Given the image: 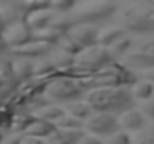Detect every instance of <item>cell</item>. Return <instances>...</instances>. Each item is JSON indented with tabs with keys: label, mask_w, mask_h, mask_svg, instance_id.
<instances>
[{
	"label": "cell",
	"mask_w": 154,
	"mask_h": 144,
	"mask_svg": "<svg viewBox=\"0 0 154 144\" xmlns=\"http://www.w3.org/2000/svg\"><path fill=\"white\" fill-rule=\"evenodd\" d=\"M91 107L93 113H108L120 117L123 113L133 110L136 99L130 87H106L90 90L84 98Z\"/></svg>",
	"instance_id": "cell-1"
},
{
	"label": "cell",
	"mask_w": 154,
	"mask_h": 144,
	"mask_svg": "<svg viewBox=\"0 0 154 144\" xmlns=\"http://www.w3.org/2000/svg\"><path fill=\"white\" fill-rule=\"evenodd\" d=\"M138 81L139 78L133 72V69L127 68L124 63L114 62L105 69L96 72L91 78L81 81V84L87 92H90V90L106 89V87H132Z\"/></svg>",
	"instance_id": "cell-2"
},
{
	"label": "cell",
	"mask_w": 154,
	"mask_h": 144,
	"mask_svg": "<svg viewBox=\"0 0 154 144\" xmlns=\"http://www.w3.org/2000/svg\"><path fill=\"white\" fill-rule=\"evenodd\" d=\"M121 27L126 32L148 33L154 30V8L150 3H136L123 9L120 14Z\"/></svg>",
	"instance_id": "cell-3"
},
{
	"label": "cell",
	"mask_w": 154,
	"mask_h": 144,
	"mask_svg": "<svg viewBox=\"0 0 154 144\" xmlns=\"http://www.w3.org/2000/svg\"><path fill=\"white\" fill-rule=\"evenodd\" d=\"M88 92L84 89L81 81L57 75L48 83L45 89V96L51 101L52 104H70L75 101L84 99Z\"/></svg>",
	"instance_id": "cell-4"
},
{
	"label": "cell",
	"mask_w": 154,
	"mask_h": 144,
	"mask_svg": "<svg viewBox=\"0 0 154 144\" xmlns=\"http://www.w3.org/2000/svg\"><path fill=\"white\" fill-rule=\"evenodd\" d=\"M117 12V5L112 2H82L76 3L70 12L75 24H94L112 17Z\"/></svg>",
	"instance_id": "cell-5"
},
{
	"label": "cell",
	"mask_w": 154,
	"mask_h": 144,
	"mask_svg": "<svg viewBox=\"0 0 154 144\" xmlns=\"http://www.w3.org/2000/svg\"><path fill=\"white\" fill-rule=\"evenodd\" d=\"M114 62H117V60L112 57L111 51L100 45L85 48L76 56V63L85 66L87 69H90L94 74L105 69L106 66L112 65Z\"/></svg>",
	"instance_id": "cell-6"
},
{
	"label": "cell",
	"mask_w": 154,
	"mask_h": 144,
	"mask_svg": "<svg viewBox=\"0 0 154 144\" xmlns=\"http://www.w3.org/2000/svg\"><path fill=\"white\" fill-rule=\"evenodd\" d=\"M84 129L87 134L96 135L99 138H109L120 131L118 117L108 113H93L91 117L85 122Z\"/></svg>",
	"instance_id": "cell-7"
},
{
	"label": "cell",
	"mask_w": 154,
	"mask_h": 144,
	"mask_svg": "<svg viewBox=\"0 0 154 144\" xmlns=\"http://www.w3.org/2000/svg\"><path fill=\"white\" fill-rule=\"evenodd\" d=\"M2 39H3L6 48L11 51V50L24 47L29 42H32L33 41V30L30 29V26L24 20V21H20V23H15V24L5 27L2 30Z\"/></svg>",
	"instance_id": "cell-8"
},
{
	"label": "cell",
	"mask_w": 154,
	"mask_h": 144,
	"mask_svg": "<svg viewBox=\"0 0 154 144\" xmlns=\"http://www.w3.org/2000/svg\"><path fill=\"white\" fill-rule=\"evenodd\" d=\"M124 65L130 69H153L154 68V39L141 44L136 50L124 57Z\"/></svg>",
	"instance_id": "cell-9"
},
{
	"label": "cell",
	"mask_w": 154,
	"mask_h": 144,
	"mask_svg": "<svg viewBox=\"0 0 154 144\" xmlns=\"http://www.w3.org/2000/svg\"><path fill=\"white\" fill-rule=\"evenodd\" d=\"M66 35H69L82 50L97 45L99 29L94 24H75Z\"/></svg>",
	"instance_id": "cell-10"
},
{
	"label": "cell",
	"mask_w": 154,
	"mask_h": 144,
	"mask_svg": "<svg viewBox=\"0 0 154 144\" xmlns=\"http://www.w3.org/2000/svg\"><path fill=\"white\" fill-rule=\"evenodd\" d=\"M54 45L45 44V42H39V41H32L27 45L15 50H11V54L14 57H20V59H29V60H38L42 57H47L51 54L54 50Z\"/></svg>",
	"instance_id": "cell-11"
},
{
	"label": "cell",
	"mask_w": 154,
	"mask_h": 144,
	"mask_svg": "<svg viewBox=\"0 0 154 144\" xmlns=\"http://www.w3.org/2000/svg\"><path fill=\"white\" fill-rule=\"evenodd\" d=\"M26 17L27 14L21 2H0V21L3 29L11 24L24 21Z\"/></svg>",
	"instance_id": "cell-12"
},
{
	"label": "cell",
	"mask_w": 154,
	"mask_h": 144,
	"mask_svg": "<svg viewBox=\"0 0 154 144\" xmlns=\"http://www.w3.org/2000/svg\"><path fill=\"white\" fill-rule=\"evenodd\" d=\"M118 122H120V129L126 132H141L142 129L147 128V119L136 108L123 113L118 117Z\"/></svg>",
	"instance_id": "cell-13"
},
{
	"label": "cell",
	"mask_w": 154,
	"mask_h": 144,
	"mask_svg": "<svg viewBox=\"0 0 154 144\" xmlns=\"http://www.w3.org/2000/svg\"><path fill=\"white\" fill-rule=\"evenodd\" d=\"M35 120H36V117L33 116V113H30V111H18V113H15L11 117L6 134L24 135Z\"/></svg>",
	"instance_id": "cell-14"
},
{
	"label": "cell",
	"mask_w": 154,
	"mask_h": 144,
	"mask_svg": "<svg viewBox=\"0 0 154 144\" xmlns=\"http://www.w3.org/2000/svg\"><path fill=\"white\" fill-rule=\"evenodd\" d=\"M54 17H55V12L51 8H44V9H39V11H35V12L29 14L26 17V23L30 26V29L33 32H36V30L48 27L51 24Z\"/></svg>",
	"instance_id": "cell-15"
},
{
	"label": "cell",
	"mask_w": 154,
	"mask_h": 144,
	"mask_svg": "<svg viewBox=\"0 0 154 144\" xmlns=\"http://www.w3.org/2000/svg\"><path fill=\"white\" fill-rule=\"evenodd\" d=\"M127 36V32L121 26H106L99 29V36H97V45L105 48H109L112 44H115L118 39Z\"/></svg>",
	"instance_id": "cell-16"
},
{
	"label": "cell",
	"mask_w": 154,
	"mask_h": 144,
	"mask_svg": "<svg viewBox=\"0 0 154 144\" xmlns=\"http://www.w3.org/2000/svg\"><path fill=\"white\" fill-rule=\"evenodd\" d=\"M12 71H14L15 80L20 84H23V83L29 81L30 78H33V60L14 57L12 59Z\"/></svg>",
	"instance_id": "cell-17"
},
{
	"label": "cell",
	"mask_w": 154,
	"mask_h": 144,
	"mask_svg": "<svg viewBox=\"0 0 154 144\" xmlns=\"http://www.w3.org/2000/svg\"><path fill=\"white\" fill-rule=\"evenodd\" d=\"M85 131H66V129H57L52 135L47 140L45 144H78L79 140L84 137Z\"/></svg>",
	"instance_id": "cell-18"
},
{
	"label": "cell",
	"mask_w": 154,
	"mask_h": 144,
	"mask_svg": "<svg viewBox=\"0 0 154 144\" xmlns=\"http://www.w3.org/2000/svg\"><path fill=\"white\" fill-rule=\"evenodd\" d=\"M48 57H50L51 63L54 65L55 71L58 72V75L61 72L67 71L69 68H72L75 65V62H76V57L75 56H72V54H69V53H66V51H63V50H60V48H57V47L52 50L51 54Z\"/></svg>",
	"instance_id": "cell-19"
},
{
	"label": "cell",
	"mask_w": 154,
	"mask_h": 144,
	"mask_svg": "<svg viewBox=\"0 0 154 144\" xmlns=\"http://www.w3.org/2000/svg\"><path fill=\"white\" fill-rule=\"evenodd\" d=\"M63 108H64V111H66L69 116H72V117H75V119H78V120H81V122H84V123H85V122L91 117V114H93V110H91V107L88 105V102H87L85 99L66 104Z\"/></svg>",
	"instance_id": "cell-20"
},
{
	"label": "cell",
	"mask_w": 154,
	"mask_h": 144,
	"mask_svg": "<svg viewBox=\"0 0 154 144\" xmlns=\"http://www.w3.org/2000/svg\"><path fill=\"white\" fill-rule=\"evenodd\" d=\"M57 131V126L55 123L51 122H45V120H39L36 119L32 126L27 129V132L24 135H30V137H36V138H41V140H47L50 135H52L54 132Z\"/></svg>",
	"instance_id": "cell-21"
},
{
	"label": "cell",
	"mask_w": 154,
	"mask_h": 144,
	"mask_svg": "<svg viewBox=\"0 0 154 144\" xmlns=\"http://www.w3.org/2000/svg\"><path fill=\"white\" fill-rule=\"evenodd\" d=\"M57 75H58V72L55 71V68H54V65L51 63L48 56L38 59V60H33V77L52 80Z\"/></svg>",
	"instance_id": "cell-22"
},
{
	"label": "cell",
	"mask_w": 154,
	"mask_h": 144,
	"mask_svg": "<svg viewBox=\"0 0 154 144\" xmlns=\"http://www.w3.org/2000/svg\"><path fill=\"white\" fill-rule=\"evenodd\" d=\"M66 114L64 108L57 105V104H50L38 111L33 113V116L39 120H45V122H51V123H55L57 120H60L63 116Z\"/></svg>",
	"instance_id": "cell-23"
},
{
	"label": "cell",
	"mask_w": 154,
	"mask_h": 144,
	"mask_svg": "<svg viewBox=\"0 0 154 144\" xmlns=\"http://www.w3.org/2000/svg\"><path fill=\"white\" fill-rule=\"evenodd\" d=\"M132 95L136 101L145 102V101H151L154 98V84L145 81V80H139L136 84H133L130 87Z\"/></svg>",
	"instance_id": "cell-24"
},
{
	"label": "cell",
	"mask_w": 154,
	"mask_h": 144,
	"mask_svg": "<svg viewBox=\"0 0 154 144\" xmlns=\"http://www.w3.org/2000/svg\"><path fill=\"white\" fill-rule=\"evenodd\" d=\"M63 35L60 32H57L55 29L52 27H45V29H41V30H36L33 32V41H39V42H45V44H50V45H54L57 47L60 38Z\"/></svg>",
	"instance_id": "cell-25"
},
{
	"label": "cell",
	"mask_w": 154,
	"mask_h": 144,
	"mask_svg": "<svg viewBox=\"0 0 154 144\" xmlns=\"http://www.w3.org/2000/svg\"><path fill=\"white\" fill-rule=\"evenodd\" d=\"M73 26H75V21L70 17V14H55V17L52 18L51 24H50V27L55 29L61 35H66Z\"/></svg>",
	"instance_id": "cell-26"
},
{
	"label": "cell",
	"mask_w": 154,
	"mask_h": 144,
	"mask_svg": "<svg viewBox=\"0 0 154 144\" xmlns=\"http://www.w3.org/2000/svg\"><path fill=\"white\" fill-rule=\"evenodd\" d=\"M55 126H57V129H66V131H82L84 129V126H85V123L84 122H81V120H78V119H75V117H72V116H69L67 113L60 119V120H57L55 122ZM85 131V129H84Z\"/></svg>",
	"instance_id": "cell-27"
},
{
	"label": "cell",
	"mask_w": 154,
	"mask_h": 144,
	"mask_svg": "<svg viewBox=\"0 0 154 144\" xmlns=\"http://www.w3.org/2000/svg\"><path fill=\"white\" fill-rule=\"evenodd\" d=\"M130 48H132V39H130V36H124V38L118 39L115 44H112L108 50L111 51L112 57L117 60V59L121 57V56H127Z\"/></svg>",
	"instance_id": "cell-28"
},
{
	"label": "cell",
	"mask_w": 154,
	"mask_h": 144,
	"mask_svg": "<svg viewBox=\"0 0 154 144\" xmlns=\"http://www.w3.org/2000/svg\"><path fill=\"white\" fill-rule=\"evenodd\" d=\"M57 48H60V50H63V51H66V53H69V54H72V56H75V57L82 51V48L79 47L69 35H63V36L60 38V41H58V44H57Z\"/></svg>",
	"instance_id": "cell-29"
},
{
	"label": "cell",
	"mask_w": 154,
	"mask_h": 144,
	"mask_svg": "<svg viewBox=\"0 0 154 144\" xmlns=\"http://www.w3.org/2000/svg\"><path fill=\"white\" fill-rule=\"evenodd\" d=\"M75 2L72 0H52L50 2V8L55 14H70L75 8Z\"/></svg>",
	"instance_id": "cell-30"
},
{
	"label": "cell",
	"mask_w": 154,
	"mask_h": 144,
	"mask_svg": "<svg viewBox=\"0 0 154 144\" xmlns=\"http://www.w3.org/2000/svg\"><path fill=\"white\" fill-rule=\"evenodd\" d=\"M135 144H154V128L147 126L141 132L136 134L135 137Z\"/></svg>",
	"instance_id": "cell-31"
},
{
	"label": "cell",
	"mask_w": 154,
	"mask_h": 144,
	"mask_svg": "<svg viewBox=\"0 0 154 144\" xmlns=\"http://www.w3.org/2000/svg\"><path fill=\"white\" fill-rule=\"evenodd\" d=\"M106 144H133V140L126 131L120 129L118 132H115L106 140Z\"/></svg>",
	"instance_id": "cell-32"
},
{
	"label": "cell",
	"mask_w": 154,
	"mask_h": 144,
	"mask_svg": "<svg viewBox=\"0 0 154 144\" xmlns=\"http://www.w3.org/2000/svg\"><path fill=\"white\" fill-rule=\"evenodd\" d=\"M138 110L142 113V116H144L147 120L154 122V99H151V101H145V102H141V105H139Z\"/></svg>",
	"instance_id": "cell-33"
},
{
	"label": "cell",
	"mask_w": 154,
	"mask_h": 144,
	"mask_svg": "<svg viewBox=\"0 0 154 144\" xmlns=\"http://www.w3.org/2000/svg\"><path fill=\"white\" fill-rule=\"evenodd\" d=\"M78 144H103L102 138L96 137V135H91V134H84V137L79 140Z\"/></svg>",
	"instance_id": "cell-34"
},
{
	"label": "cell",
	"mask_w": 154,
	"mask_h": 144,
	"mask_svg": "<svg viewBox=\"0 0 154 144\" xmlns=\"http://www.w3.org/2000/svg\"><path fill=\"white\" fill-rule=\"evenodd\" d=\"M23 135H15V134H6L2 144H21Z\"/></svg>",
	"instance_id": "cell-35"
},
{
	"label": "cell",
	"mask_w": 154,
	"mask_h": 144,
	"mask_svg": "<svg viewBox=\"0 0 154 144\" xmlns=\"http://www.w3.org/2000/svg\"><path fill=\"white\" fill-rule=\"evenodd\" d=\"M21 144H45L44 140L36 138V137H30V135H23L21 138Z\"/></svg>",
	"instance_id": "cell-36"
},
{
	"label": "cell",
	"mask_w": 154,
	"mask_h": 144,
	"mask_svg": "<svg viewBox=\"0 0 154 144\" xmlns=\"http://www.w3.org/2000/svg\"><path fill=\"white\" fill-rule=\"evenodd\" d=\"M141 80H145V81H148V83L154 84V68L153 69H147V71H144L142 75H141Z\"/></svg>",
	"instance_id": "cell-37"
},
{
	"label": "cell",
	"mask_w": 154,
	"mask_h": 144,
	"mask_svg": "<svg viewBox=\"0 0 154 144\" xmlns=\"http://www.w3.org/2000/svg\"><path fill=\"white\" fill-rule=\"evenodd\" d=\"M5 50H8V48L5 45V42H3V39H2V33H0V53H3Z\"/></svg>",
	"instance_id": "cell-38"
},
{
	"label": "cell",
	"mask_w": 154,
	"mask_h": 144,
	"mask_svg": "<svg viewBox=\"0 0 154 144\" xmlns=\"http://www.w3.org/2000/svg\"><path fill=\"white\" fill-rule=\"evenodd\" d=\"M5 135H6V132H5V131H0V144L3 143V138H5Z\"/></svg>",
	"instance_id": "cell-39"
},
{
	"label": "cell",
	"mask_w": 154,
	"mask_h": 144,
	"mask_svg": "<svg viewBox=\"0 0 154 144\" xmlns=\"http://www.w3.org/2000/svg\"><path fill=\"white\" fill-rule=\"evenodd\" d=\"M2 30H3V26H2V21H0V33H2Z\"/></svg>",
	"instance_id": "cell-40"
},
{
	"label": "cell",
	"mask_w": 154,
	"mask_h": 144,
	"mask_svg": "<svg viewBox=\"0 0 154 144\" xmlns=\"http://www.w3.org/2000/svg\"><path fill=\"white\" fill-rule=\"evenodd\" d=\"M153 99H154V98H153Z\"/></svg>",
	"instance_id": "cell-41"
}]
</instances>
